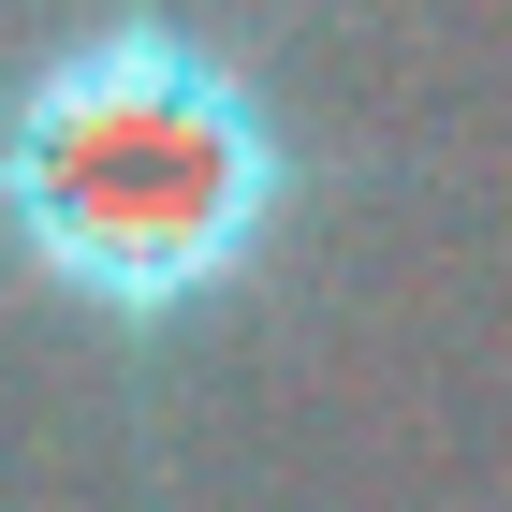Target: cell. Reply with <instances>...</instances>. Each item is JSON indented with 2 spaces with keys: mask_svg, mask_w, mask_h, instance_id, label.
<instances>
[{
  "mask_svg": "<svg viewBox=\"0 0 512 512\" xmlns=\"http://www.w3.org/2000/svg\"><path fill=\"white\" fill-rule=\"evenodd\" d=\"M322 191L278 59L205 0H59L0 59V278L176 366L249 308Z\"/></svg>",
  "mask_w": 512,
  "mask_h": 512,
  "instance_id": "6da1fadb",
  "label": "cell"
}]
</instances>
